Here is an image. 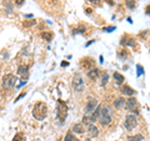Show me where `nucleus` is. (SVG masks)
I'll return each instance as SVG.
<instances>
[{
	"instance_id": "nucleus-12",
	"label": "nucleus",
	"mask_w": 150,
	"mask_h": 141,
	"mask_svg": "<svg viewBox=\"0 0 150 141\" xmlns=\"http://www.w3.org/2000/svg\"><path fill=\"white\" fill-rule=\"evenodd\" d=\"M18 75H20L23 78H28V75H29V66L28 65H19Z\"/></svg>"
},
{
	"instance_id": "nucleus-7",
	"label": "nucleus",
	"mask_w": 150,
	"mask_h": 141,
	"mask_svg": "<svg viewBox=\"0 0 150 141\" xmlns=\"http://www.w3.org/2000/svg\"><path fill=\"white\" fill-rule=\"evenodd\" d=\"M96 109H98V100L94 97H89L85 105V115H91Z\"/></svg>"
},
{
	"instance_id": "nucleus-6",
	"label": "nucleus",
	"mask_w": 150,
	"mask_h": 141,
	"mask_svg": "<svg viewBox=\"0 0 150 141\" xmlns=\"http://www.w3.org/2000/svg\"><path fill=\"white\" fill-rule=\"evenodd\" d=\"M137 125H138V121H137V117H135V115H133V114L126 115V117H125V124H124L126 130L131 131Z\"/></svg>"
},
{
	"instance_id": "nucleus-16",
	"label": "nucleus",
	"mask_w": 150,
	"mask_h": 141,
	"mask_svg": "<svg viewBox=\"0 0 150 141\" xmlns=\"http://www.w3.org/2000/svg\"><path fill=\"white\" fill-rule=\"evenodd\" d=\"M64 141H80L78 137H75V135L71 133V131H69V133L67 134V136H65Z\"/></svg>"
},
{
	"instance_id": "nucleus-17",
	"label": "nucleus",
	"mask_w": 150,
	"mask_h": 141,
	"mask_svg": "<svg viewBox=\"0 0 150 141\" xmlns=\"http://www.w3.org/2000/svg\"><path fill=\"white\" fill-rule=\"evenodd\" d=\"M53 36H54L53 32H49V31H45V32L41 34V37H43L45 41H51V40H53Z\"/></svg>"
},
{
	"instance_id": "nucleus-30",
	"label": "nucleus",
	"mask_w": 150,
	"mask_h": 141,
	"mask_svg": "<svg viewBox=\"0 0 150 141\" xmlns=\"http://www.w3.org/2000/svg\"><path fill=\"white\" fill-rule=\"evenodd\" d=\"M85 11H86V14H88V15H90V14H91V11H93V10H91V9H86Z\"/></svg>"
},
{
	"instance_id": "nucleus-19",
	"label": "nucleus",
	"mask_w": 150,
	"mask_h": 141,
	"mask_svg": "<svg viewBox=\"0 0 150 141\" xmlns=\"http://www.w3.org/2000/svg\"><path fill=\"white\" fill-rule=\"evenodd\" d=\"M125 5H126V8H128V9L133 10V9H135L137 3H135V0H125Z\"/></svg>"
},
{
	"instance_id": "nucleus-26",
	"label": "nucleus",
	"mask_w": 150,
	"mask_h": 141,
	"mask_svg": "<svg viewBox=\"0 0 150 141\" xmlns=\"http://www.w3.org/2000/svg\"><path fill=\"white\" fill-rule=\"evenodd\" d=\"M93 5H95V6H99L100 4H101V0H89Z\"/></svg>"
},
{
	"instance_id": "nucleus-18",
	"label": "nucleus",
	"mask_w": 150,
	"mask_h": 141,
	"mask_svg": "<svg viewBox=\"0 0 150 141\" xmlns=\"http://www.w3.org/2000/svg\"><path fill=\"white\" fill-rule=\"evenodd\" d=\"M125 99H123V97H119V99H116V101L114 102V106L115 107H121V106H125Z\"/></svg>"
},
{
	"instance_id": "nucleus-13",
	"label": "nucleus",
	"mask_w": 150,
	"mask_h": 141,
	"mask_svg": "<svg viewBox=\"0 0 150 141\" xmlns=\"http://www.w3.org/2000/svg\"><path fill=\"white\" fill-rule=\"evenodd\" d=\"M88 78L90 80H94V81H95V80L99 78V69L94 68L91 70H89V71H88Z\"/></svg>"
},
{
	"instance_id": "nucleus-28",
	"label": "nucleus",
	"mask_w": 150,
	"mask_h": 141,
	"mask_svg": "<svg viewBox=\"0 0 150 141\" xmlns=\"http://www.w3.org/2000/svg\"><path fill=\"white\" fill-rule=\"evenodd\" d=\"M24 3H25V0H15V4L18 6H21Z\"/></svg>"
},
{
	"instance_id": "nucleus-10",
	"label": "nucleus",
	"mask_w": 150,
	"mask_h": 141,
	"mask_svg": "<svg viewBox=\"0 0 150 141\" xmlns=\"http://www.w3.org/2000/svg\"><path fill=\"white\" fill-rule=\"evenodd\" d=\"M120 91H121V94H123V95H125V96L133 97V96L135 95V90H134L133 87H130L129 85H123V86H121V89H120Z\"/></svg>"
},
{
	"instance_id": "nucleus-24",
	"label": "nucleus",
	"mask_w": 150,
	"mask_h": 141,
	"mask_svg": "<svg viewBox=\"0 0 150 141\" xmlns=\"http://www.w3.org/2000/svg\"><path fill=\"white\" fill-rule=\"evenodd\" d=\"M128 140H129V141H138V140H143V136H142V135H137V136H129Z\"/></svg>"
},
{
	"instance_id": "nucleus-1",
	"label": "nucleus",
	"mask_w": 150,
	"mask_h": 141,
	"mask_svg": "<svg viewBox=\"0 0 150 141\" xmlns=\"http://www.w3.org/2000/svg\"><path fill=\"white\" fill-rule=\"evenodd\" d=\"M98 121L101 124V125H104V126H108V125H110L111 124V110H110V107H108L105 105H101V106H98Z\"/></svg>"
},
{
	"instance_id": "nucleus-21",
	"label": "nucleus",
	"mask_w": 150,
	"mask_h": 141,
	"mask_svg": "<svg viewBox=\"0 0 150 141\" xmlns=\"http://www.w3.org/2000/svg\"><path fill=\"white\" fill-rule=\"evenodd\" d=\"M13 141H26V137L23 134H16L15 136H14Z\"/></svg>"
},
{
	"instance_id": "nucleus-29",
	"label": "nucleus",
	"mask_w": 150,
	"mask_h": 141,
	"mask_svg": "<svg viewBox=\"0 0 150 141\" xmlns=\"http://www.w3.org/2000/svg\"><path fill=\"white\" fill-rule=\"evenodd\" d=\"M119 56H120V58H121V56H123V58H128V53H126V50H123V54L119 53Z\"/></svg>"
},
{
	"instance_id": "nucleus-8",
	"label": "nucleus",
	"mask_w": 150,
	"mask_h": 141,
	"mask_svg": "<svg viewBox=\"0 0 150 141\" xmlns=\"http://www.w3.org/2000/svg\"><path fill=\"white\" fill-rule=\"evenodd\" d=\"M137 106H138V101H137V99L135 97H130L129 100H126L125 101V109L128 110V111H135L137 112Z\"/></svg>"
},
{
	"instance_id": "nucleus-27",
	"label": "nucleus",
	"mask_w": 150,
	"mask_h": 141,
	"mask_svg": "<svg viewBox=\"0 0 150 141\" xmlns=\"http://www.w3.org/2000/svg\"><path fill=\"white\" fill-rule=\"evenodd\" d=\"M114 30H115V26H106V27H104V31H106V32H111Z\"/></svg>"
},
{
	"instance_id": "nucleus-31",
	"label": "nucleus",
	"mask_w": 150,
	"mask_h": 141,
	"mask_svg": "<svg viewBox=\"0 0 150 141\" xmlns=\"http://www.w3.org/2000/svg\"><path fill=\"white\" fill-rule=\"evenodd\" d=\"M85 141H90V139H86V140H85Z\"/></svg>"
},
{
	"instance_id": "nucleus-2",
	"label": "nucleus",
	"mask_w": 150,
	"mask_h": 141,
	"mask_svg": "<svg viewBox=\"0 0 150 141\" xmlns=\"http://www.w3.org/2000/svg\"><path fill=\"white\" fill-rule=\"evenodd\" d=\"M46 115H48V106H46V104L43 101L36 102L34 107H33V116L36 120H44Z\"/></svg>"
},
{
	"instance_id": "nucleus-23",
	"label": "nucleus",
	"mask_w": 150,
	"mask_h": 141,
	"mask_svg": "<svg viewBox=\"0 0 150 141\" xmlns=\"http://www.w3.org/2000/svg\"><path fill=\"white\" fill-rule=\"evenodd\" d=\"M35 24H36V21H35V20H28V21H24V23H23V25H24L25 27H29V26L35 25Z\"/></svg>"
},
{
	"instance_id": "nucleus-3",
	"label": "nucleus",
	"mask_w": 150,
	"mask_h": 141,
	"mask_svg": "<svg viewBox=\"0 0 150 141\" xmlns=\"http://www.w3.org/2000/svg\"><path fill=\"white\" fill-rule=\"evenodd\" d=\"M56 116H58V119L62 124L64 123L65 119H67V116H68V106L65 104V101H63L62 99L58 100V105H56Z\"/></svg>"
},
{
	"instance_id": "nucleus-25",
	"label": "nucleus",
	"mask_w": 150,
	"mask_h": 141,
	"mask_svg": "<svg viewBox=\"0 0 150 141\" xmlns=\"http://www.w3.org/2000/svg\"><path fill=\"white\" fill-rule=\"evenodd\" d=\"M137 70H138V76H142L144 74V69H143L142 65H137Z\"/></svg>"
},
{
	"instance_id": "nucleus-9",
	"label": "nucleus",
	"mask_w": 150,
	"mask_h": 141,
	"mask_svg": "<svg viewBox=\"0 0 150 141\" xmlns=\"http://www.w3.org/2000/svg\"><path fill=\"white\" fill-rule=\"evenodd\" d=\"M86 134H88V137H96L98 135H99V129L96 128L94 124H90V125H88V131H86Z\"/></svg>"
},
{
	"instance_id": "nucleus-11",
	"label": "nucleus",
	"mask_w": 150,
	"mask_h": 141,
	"mask_svg": "<svg viewBox=\"0 0 150 141\" xmlns=\"http://www.w3.org/2000/svg\"><path fill=\"white\" fill-rule=\"evenodd\" d=\"M121 45H125V46H134L135 45V40L133 39V37H130L129 35H124L123 37H121V41H120Z\"/></svg>"
},
{
	"instance_id": "nucleus-22",
	"label": "nucleus",
	"mask_w": 150,
	"mask_h": 141,
	"mask_svg": "<svg viewBox=\"0 0 150 141\" xmlns=\"http://www.w3.org/2000/svg\"><path fill=\"white\" fill-rule=\"evenodd\" d=\"M79 32H81V34H85V26H79V27H76V29H74V31H73V35H75V34H79Z\"/></svg>"
},
{
	"instance_id": "nucleus-14",
	"label": "nucleus",
	"mask_w": 150,
	"mask_h": 141,
	"mask_svg": "<svg viewBox=\"0 0 150 141\" xmlns=\"http://www.w3.org/2000/svg\"><path fill=\"white\" fill-rule=\"evenodd\" d=\"M112 76H114V80H115V84H116V85H123V82L125 81V78H124L120 73H118V71H115Z\"/></svg>"
},
{
	"instance_id": "nucleus-5",
	"label": "nucleus",
	"mask_w": 150,
	"mask_h": 141,
	"mask_svg": "<svg viewBox=\"0 0 150 141\" xmlns=\"http://www.w3.org/2000/svg\"><path fill=\"white\" fill-rule=\"evenodd\" d=\"M16 81L18 79L15 75L13 74H6L3 76V81H1V86L4 90H10V89H13L14 86L16 85Z\"/></svg>"
},
{
	"instance_id": "nucleus-4",
	"label": "nucleus",
	"mask_w": 150,
	"mask_h": 141,
	"mask_svg": "<svg viewBox=\"0 0 150 141\" xmlns=\"http://www.w3.org/2000/svg\"><path fill=\"white\" fill-rule=\"evenodd\" d=\"M71 86H73V90L75 92L80 94L84 91V87H85V82H84V79H83V75L81 74H75L74 78H73V81H71Z\"/></svg>"
},
{
	"instance_id": "nucleus-15",
	"label": "nucleus",
	"mask_w": 150,
	"mask_h": 141,
	"mask_svg": "<svg viewBox=\"0 0 150 141\" xmlns=\"http://www.w3.org/2000/svg\"><path fill=\"white\" fill-rule=\"evenodd\" d=\"M73 131L75 134H83L85 129H84V124H75L73 126Z\"/></svg>"
},
{
	"instance_id": "nucleus-20",
	"label": "nucleus",
	"mask_w": 150,
	"mask_h": 141,
	"mask_svg": "<svg viewBox=\"0 0 150 141\" xmlns=\"http://www.w3.org/2000/svg\"><path fill=\"white\" fill-rule=\"evenodd\" d=\"M108 81H109V75H108V73H103V75H101V85H106Z\"/></svg>"
}]
</instances>
